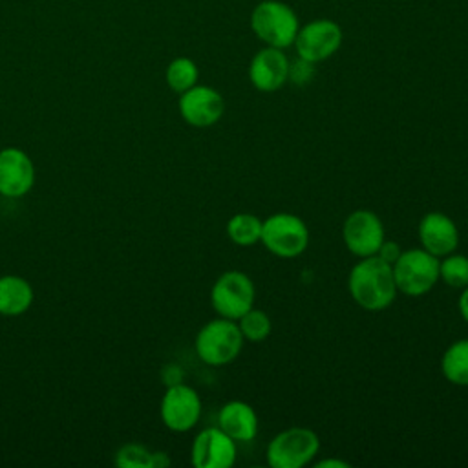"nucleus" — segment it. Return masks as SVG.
Masks as SVG:
<instances>
[{"instance_id": "obj_1", "label": "nucleus", "mask_w": 468, "mask_h": 468, "mask_svg": "<svg viewBox=\"0 0 468 468\" xmlns=\"http://www.w3.org/2000/svg\"><path fill=\"white\" fill-rule=\"evenodd\" d=\"M347 289L355 303L366 311H384L397 296L393 269L377 254L360 258L347 276Z\"/></svg>"}, {"instance_id": "obj_2", "label": "nucleus", "mask_w": 468, "mask_h": 468, "mask_svg": "<svg viewBox=\"0 0 468 468\" xmlns=\"http://www.w3.org/2000/svg\"><path fill=\"white\" fill-rule=\"evenodd\" d=\"M250 29L267 46L285 49L294 44L300 22L289 4L263 0L250 13Z\"/></svg>"}, {"instance_id": "obj_3", "label": "nucleus", "mask_w": 468, "mask_h": 468, "mask_svg": "<svg viewBox=\"0 0 468 468\" xmlns=\"http://www.w3.org/2000/svg\"><path fill=\"white\" fill-rule=\"evenodd\" d=\"M243 335L236 320L214 318L196 335V353L208 366H225L238 358L243 349Z\"/></svg>"}, {"instance_id": "obj_4", "label": "nucleus", "mask_w": 468, "mask_h": 468, "mask_svg": "<svg viewBox=\"0 0 468 468\" xmlns=\"http://www.w3.org/2000/svg\"><path fill=\"white\" fill-rule=\"evenodd\" d=\"M318 450L320 437L313 430L292 426L271 439L265 457L272 468H302L316 457Z\"/></svg>"}, {"instance_id": "obj_5", "label": "nucleus", "mask_w": 468, "mask_h": 468, "mask_svg": "<svg viewBox=\"0 0 468 468\" xmlns=\"http://www.w3.org/2000/svg\"><path fill=\"white\" fill-rule=\"evenodd\" d=\"M260 241L278 258H296L309 245V229L300 216L276 212L263 219Z\"/></svg>"}, {"instance_id": "obj_6", "label": "nucleus", "mask_w": 468, "mask_h": 468, "mask_svg": "<svg viewBox=\"0 0 468 468\" xmlns=\"http://www.w3.org/2000/svg\"><path fill=\"white\" fill-rule=\"evenodd\" d=\"M391 269L397 291L406 296H422L439 282V258L424 249L402 250Z\"/></svg>"}, {"instance_id": "obj_7", "label": "nucleus", "mask_w": 468, "mask_h": 468, "mask_svg": "<svg viewBox=\"0 0 468 468\" xmlns=\"http://www.w3.org/2000/svg\"><path fill=\"white\" fill-rule=\"evenodd\" d=\"M254 300L256 287L241 271H227L219 274L210 289L212 307L223 318L238 320L254 307Z\"/></svg>"}, {"instance_id": "obj_8", "label": "nucleus", "mask_w": 468, "mask_h": 468, "mask_svg": "<svg viewBox=\"0 0 468 468\" xmlns=\"http://www.w3.org/2000/svg\"><path fill=\"white\" fill-rule=\"evenodd\" d=\"M342 27L335 20L316 18L300 26L292 46L296 48L298 57L318 64L333 57L342 46Z\"/></svg>"}, {"instance_id": "obj_9", "label": "nucleus", "mask_w": 468, "mask_h": 468, "mask_svg": "<svg viewBox=\"0 0 468 468\" xmlns=\"http://www.w3.org/2000/svg\"><path fill=\"white\" fill-rule=\"evenodd\" d=\"M163 424L177 433L192 430L201 417V399L197 391L183 382L170 384L159 406Z\"/></svg>"}, {"instance_id": "obj_10", "label": "nucleus", "mask_w": 468, "mask_h": 468, "mask_svg": "<svg viewBox=\"0 0 468 468\" xmlns=\"http://www.w3.org/2000/svg\"><path fill=\"white\" fill-rule=\"evenodd\" d=\"M342 239L351 254L356 258L375 256L384 236V225L380 218L366 208L351 212L342 225Z\"/></svg>"}, {"instance_id": "obj_11", "label": "nucleus", "mask_w": 468, "mask_h": 468, "mask_svg": "<svg viewBox=\"0 0 468 468\" xmlns=\"http://www.w3.org/2000/svg\"><path fill=\"white\" fill-rule=\"evenodd\" d=\"M177 108L185 122L196 128H207L223 117L225 101L218 90L205 84H196L179 93Z\"/></svg>"}, {"instance_id": "obj_12", "label": "nucleus", "mask_w": 468, "mask_h": 468, "mask_svg": "<svg viewBox=\"0 0 468 468\" xmlns=\"http://www.w3.org/2000/svg\"><path fill=\"white\" fill-rule=\"evenodd\" d=\"M236 455V441L219 426L201 430L190 448V461L196 468H230Z\"/></svg>"}, {"instance_id": "obj_13", "label": "nucleus", "mask_w": 468, "mask_h": 468, "mask_svg": "<svg viewBox=\"0 0 468 468\" xmlns=\"http://www.w3.org/2000/svg\"><path fill=\"white\" fill-rule=\"evenodd\" d=\"M35 185V166L31 157L15 146L0 150V196L22 197Z\"/></svg>"}, {"instance_id": "obj_14", "label": "nucleus", "mask_w": 468, "mask_h": 468, "mask_svg": "<svg viewBox=\"0 0 468 468\" xmlns=\"http://www.w3.org/2000/svg\"><path fill=\"white\" fill-rule=\"evenodd\" d=\"M289 58L280 48L260 49L249 64V80L258 91H276L289 80Z\"/></svg>"}, {"instance_id": "obj_15", "label": "nucleus", "mask_w": 468, "mask_h": 468, "mask_svg": "<svg viewBox=\"0 0 468 468\" xmlns=\"http://www.w3.org/2000/svg\"><path fill=\"white\" fill-rule=\"evenodd\" d=\"M419 239L424 250L431 252L437 258H442L450 252H455L459 245V230L453 219L442 212H428L420 218Z\"/></svg>"}, {"instance_id": "obj_16", "label": "nucleus", "mask_w": 468, "mask_h": 468, "mask_svg": "<svg viewBox=\"0 0 468 468\" xmlns=\"http://www.w3.org/2000/svg\"><path fill=\"white\" fill-rule=\"evenodd\" d=\"M218 426L236 442H249L258 433V415L243 400H230L218 413Z\"/></svg>"}, {"instance_id": "obj_17", "label": "nucleus", "mask_w": 468, "mask_h": 468, "mask_svg": "<svg viewBox=\"0 0 468 468\" xmlns=\"http://www.w3.org/2000/svg\"><path fill=\"white\" fill-rule=\"evenodd\" d=\"M33 303V287L16 274L0 276V314L16 316L26 313Z\"/></svg>"}, {"instance_id": "obj_18", "label": "nucleus", "mask_w": 468, "mask_h": 468, "mask_svg": "<svg viewBox=\"0 0 468 468\" xmlns=\"http://www.w3.org/2000/svg\"><path fill=\"white\" fill-rule=\"evenodd\" d=\"M441 373L455 386H468V338L446 347L441 356Z\"/></svg>"}, {"instance_id": "obj_19", "label": "nucleus", "mask_w": 468, "mask_h": 468, "mask_svg": "<svg viewBox=\"0 0 468 468\" xmlns=\"http://www.w3.org/2000/svg\"><path fill=\"white\" fill-rule=\"evenodd\" d=\"M263 221L249 212H238L227 221V236L239 247H250L261 238Z\"/></svg>"}, {"instance_id": "obj_20", "label": "nucleus", "mask_w": 468, "mask_h": 468, "mask_svg": "<svg viewBox=\"0 0 468 468\" xmlns=\"http://www.w3.org/2000/svg\"><path fill=\"white\" fill-rule=\"evenodd\" d=\"M165 79L172 91L183 93L188 88L197 84V79H199L197 64L188 57H177L166 66Z\"/></svg>"}, {"instance_id": "obj_21", "label": "nucleus", "mask_w": 468, "mask_h": 468, "mask_svg": "<svg viewBox=\"0 0 468 468\" xmlns=\"http://www.w3.org/2000/svg\"><path fill=\"white\" fill-rule=\"evenodd\" d=\"M439 280L453 289L468 287V256L450 252L439 260Z\"/></svg>"}, {"instance_id": "obj_22", "label": "nucleus", "mask_w": 468, "mask_h": 468, "mask_svg": "<svg viewBox=\"0 0 468 468\" xmlns=\"http://www.w3.org/2000/svg\"><path fill=\"white\" fill-rule=\"evenodd\" d=\"M236 322H238V327H239L243 338L249 342H263L271 335V329H272V322H271L269 314L256 307H250Z\"/></svg>"}, {"instance_id": "obj_23", "label": "nucleus", "mask_w": 468, "mask_h": 468, "mask_svg": "<svg viewBox=\"0 0 468 468\" xmlns=\"http://www.w3.org/2000/svg\"><path fill=\"white\" fill-rule=\"evenodd\" d=\"M115 464L121 468H152V452L141 444H124L115 453Z\"/></svg>"}, {"instance_id": "obj_24", "label": "nucleus", "mask_w": 468, "mask_h": 468, "mask_svg": "<svg viewBox=\"0 0 468 468\" xmlns=\"http://www.w3.org/2000/svg\"><path fill=\"white\" fill-rule=\"evenodd\" d=\"M314 77V64L298 57L296 60L289 62V80L296 86H305Z\"/></svg>"}, {"instance_id": "obj_25", "label": "nucleus", "mask_w": 468, "mask_h": 468, "mask_svg": "<svg viewBox=\"0 0 468 468\" xmlns=\"http://www.w3.org/2000/svg\"><path fill=\"white\" fill-rule=\"evenodd\" d=\"M400 254H402V249H400V245H399L397 241H393V239H384L382 245H380L378 250H377V256H378L380 260H384L386 263H389V265H393V263L399 260Z\"/></svg>"}, {"instance_id": "obj_26", "label": "nucleus", "mask_w": 468, "mask_h": 468, "mask_svg": "<svg viewBox=\"0 0 468 468\" xmlns=\"http://www.w3.org/2000/svg\"><path fill=\"white\" fill-rule=\"evenodd\" d=\"M170 464V457L165 452H152V468H165Z\"/></svg>"}, {"instance_id": "obj_27", "label": "nucleus", "mask_w": 468, "mask_h": 468, "mask_svg": "<svg viewBox=\"0 0 468 468\" xmlns=\"http://www.w3.org/2000/svg\"><path fill=\"white\" fill-rule=\"evenodd\" d=\"M314 466L318 468H349V463L342 461V459H324V461H318L314 463Z\"/></svg>"}, {"instance_id": "obj_28", "label": "nucleus", "mask_w": 468, "mask_h": 468, "mask_svg": "<svg viewBox=\"0 0 468 468\" xmlns=\"http://www.w3.org/2000/svg\"><path fill=\"white\" fill-rule=\"evenodd\" d=\"M457 305H459V313H461V316H463V318H464V322L468 324V287H464V289H463V292H461V296H459Z\"/></svg>"}]
</instances>
